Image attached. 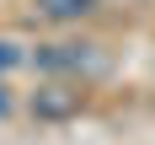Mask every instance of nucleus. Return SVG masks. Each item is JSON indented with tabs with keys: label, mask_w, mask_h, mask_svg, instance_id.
Masks as SVG:
<instances>
[{
	"label": "nucleus",
	"mask_w": 155,
	"mask_h": 145,
	"mask_svg": "<svg viewBox=\"0 0 155 145\" xmlns=\"http://www.w3.org/2000/svg\"><path fill=\"white\" fill-rule=\"evenodd\" d=\"M48 16H59V22H75V16H86L91 11V0H38Z\"/></svg>",
	"instance_id": "nucleus-2"
},
{
	"label": "nucleus",
	"mask_w": 155,
	"mask_h": 145,
	"mask_svg": "<svg viewBox=\"0 0 155 145\" xmlns=\"http://www.w3.org/2000/svg\"><path fill=\"white\" fill-rule=\"evenodd\" d=\"M21 59H27V54H21V48H16L11 38H0V75H5V70H16Z\"/></svg>",
	"instance_id": "nucleus-3"
},
{
	"label": "nucleus",
	"mask_w": 155,
	"mask_h": 145,
	"mask_svg": "<svg viewBox=\"0 0 155 145\" xmlns=\"http://www.w3.org/2000/svg\"><path fill=\"white\" fill-rule=\"evenodd\" d=\"M5 108H11V102H5V91H0V113H5Z\"/></svg>",
	"instance_id": "nucleus-4"
},
{
	"label": "nucleus",
	"mask_w": 155,
	"mask_h": 145,
	"mask_svg": "<svg viewBox=\"0 0 155 145\" xmlns=\"http://www.w3.org/2000/svg\"><path fill=\"white\" fill-rule=\"evenodd\" d=\"M32 113H38V118H70V113H80V91H70V86H43V91L32 97Z\"/></svg>",
	"instance_id": "nucleus-1"
}]
</instances>
